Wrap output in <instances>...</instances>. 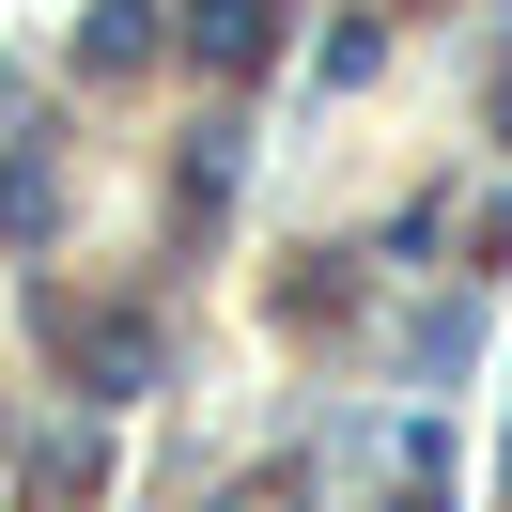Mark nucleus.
<instances>
[{"mask_svg": "<svg viewBox=\"0 0 512 512\" xmlns=\"http://www.w3.org/2000/svg\"><path fill=\"white\" fill-rule=\"evenodd\" d=\"M78 63H94V78H140V63H156V0H94Z\"/></svg>", "mask_w": 512, "mask_h": 512, "instance_id": "3", "label": "nucleus"}, {"mask_svg": "<svg viewBox=\"0 0 512 512\" xmlns=\"http://www.w3.org/2000/svg\"><path fill=\"white\" fill-rule=\"evenodd\" d=\"M63 357H78L94 388H156V326H140V311H94V326L63 311Z\"/></svg>", "mask_w": 512, "mask_h": 512, "instance_id": "1", "label": "nucleus"}, {"mask_svg": "<svg viewBox=\"0 0 512 512\" xmlns=\"http://www.w3.org/2000/svg\"><path fill=\"white\" fill-rule=\"evenodd\" d=\"M32 233H47V156H16L0 171V249H32Z\"/></svg>", "mask_w": 512, "mask_h": 512, "instance_id": "4", "label": "nucleus"}, {"mask_svg": "<svg viewBox=\"0 0 512 512\" xmlns=\"http://www.w3.org/2000/svg\"><path fill=\"white\" fill-rule=\"evenodd\" d=\"M187 47H202L218 78H249L264 47H280V0H187Z\"/></svg>", "mask_w": 512, "mask_h": 512, "instance_id": "2", "label": "nucleus"}]
</instances>
